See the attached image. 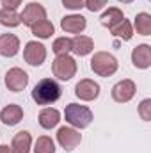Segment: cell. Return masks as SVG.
Segmentation results:
<instances>
[{"instance_id": "obj_20", "label": "cell", "mask_w": 151, "mask_h": 153, "mask_svg": "<svg viewBox=\"0 0 151 153\" xmlns=\"http://www.w3.org/2000/svg\"><path fill=\"white\" fill-rule=\"evenodd\" d=\"M0 23L4 27H18L21 23L20 14L16 13V9H9V7H2L0 9Z\"/></svg>"}, {"instance_id": "obj_10", "label": "cell", "mask_w": 151, "mask_h": 153, "mask_svg": "<svg viewBox=\"0 0 151 153\" xmlns=\"http://www.w3.org/2000/svg\"><path fill=\"white\" fill-rule=\"evenodd\" d=\"M75 94L84 102H93L100 96V84L91 78H84L75 85Z\"/></svg>"}, {"instance_id": "obj_25", "label": "cell", "mask_w": 151, "mask_h": 153, "mask_svg": "<svg viewBox=\"0 0 151 153\" xmlns=\"http://www.w3.org/2000/svg\"><path fill=\"white\" fill-rule=\"evenodd\" d=\"M139 114H141V117H142L144 121H150L151 119V100L150 98H146V100L141 102V105H139Z\"/></svg>"}, {"instance_id": "obj_9", "label": "cell", "mask_w": 151, "mask_h": 153, "mask_svg": "<svg viewBox=\"0 0 151 153\" xmlns=\"http://www.w3.org/2000/svg\"><path fill=\"white\" fill-rule=\"evenodd\" d=\"M20 18H21L23 25L32 27V25H36L41 20H46V9L41 4H38V2H30L29 5H25V9L20 14Z\"/></svg>"}, {"instance_id": "obj_15", "label": "cell", "mask_w": 151, "mask_h": 153, "mask_svg": "<svg viewBox=\"0 0 151 153\" xmlns=\"http://www.w3.org/2000/svg\"><path fill=\"white\" fill-rule=\"evenodd\" d=\"M94 50V43L89 36H82L76 34L75 38L71 39V52H75L78 57H85Z\"/></svg>"}, {"instance_id": "obj_29", "label": "cell", "mask_w": 151, "mask_h": 153, "mask_svg": "<svg viewBox=\"0 0 151 153\" xmlns=\"http://www.w3.org/2000/svg\"><path fill=\"white\" fill-rule=\"evenodd\" d=\"M0 153H13V150L5 144H0Z\"/></svg>"}, {"instance_id": "obj_4", "label": "cell", "mask_w": 151, "mask_h": 153, "mask_svg": "<svg viewBox=\"0 0 151 153\" xmlns=\"http://www.w3.org/2000/svg\"><path fill=\"white\" fill-rule=\"evenodd\" d=\"M52 73L53 76H57L59 80H71L76 73V61L70 55V53H64V55H57L55 61L52 62Z\"/></svg>"}, {"instance_id": "obj_6", "label": "cell", "mask_w": 151, "mask_h": 153, "mask_svg": "<svg viewBox=\"0 0 151 153\" xmlns=\"http://www.w3.org/2000/svg\"><path fill=\"white\" fill-rule=\"evenodd\" d=\"M23 59L30 66H41L46 59V48L38 41H29L23 48Z\"/></svg>"}, {"instance_id": "obj_26", "label": "cell", "mask_w": 151, "mask_h": 153, "mask_svg": "<svg viewBox=\"0 0 151 153\" xmlns=\"http://www.w3.org/2000/svg\"><path fill=\"white\" fill-rule=\"evenodd\" d=\"M107 5V0H84V7H87L91 13H98Z\"/></svg>"}, {"instance_id": "obj_11", "label": "cell", "mask_w": 151, "mask_h": 153, "mask_svg": "<svg viewBox=\"0 0 151 153\" xmlns=\"http://www.w3.org/2000/svg\"><path fill=\"white\" fill-rule=\"evenodd\" d=\"M132 62L139 70H146L151 66V46L150 45H137L132 50Z\"/></svg>"}, {"instance_id": "obj_1", "label": "cell", "mask_w": 151, "mask_h": 153, "mask_svg": "<svg viewBox=\"0 0 151 153\" xmlns=\"http://www.w3.org/2000/svg\"><path fill=\"white\" fill-rule=\"evenodd\" d=\"M61 98V87L53 78H43L32 89V100L38 105H50Z\"/></svg>"}, {"instance_id": "obj_28", "label": "cell", "mask_w": 151, "mask_h": 153, "mask_svg": "<svg viewBox=\"0 0 151 153\" xmlns=\"http://www.w3.org/2000/svg\"><path fill=\"white\" fill-rule=\"evenodd\" d=\"M20 4H21V0H2V5L9 7V9H16Z\"/></svg>"}, {"instance_id": "obj_21", "label": "cell", "mask_w": 151, "mask_h": 153, "mask_svg": "<svg viewBox=\"0 0 151 153\" xmlns=\"http://www.w3.org/2000/svg\"><path fill=\"white\" fill-rule=\"evenodd\" d=\"M30 30H32V34H34L36 38L48 39V38H52V34L55 32V27H53V23H50L48 20H41L36 25L30 27Z\"/></svg>"}, {"instance_id": "obj_17", "label": "cell", "mask_w": 151, "mask_h": 153, "mask_svg": "<svg viewBox=\"0 0 151 153\" xmlns=\"http://www.w3.org/2000/svg\"><path fill=\"white\" fill-rule=\"evenodd\" d=\"M61 121V112L57 109H52V107H46L39 112V125L44 128V130H52L53 126H57Z\"/></svg>"}, {"instance_id": "obj_8", "label": "cell", "mask_w": 151, "mask_h": 153, "mask_svg": "<svg viewBox=\"0 0 151 153\" xmlns=\"http://www.w3.org/2000/svg\"><path fill=\"white\" fill-rule=\"evenodd\" d=\"M29 84V75L21 68H11L5 73V87L13 93H20L27 87Z\"/></svg>"}, {"instance_id": "obj_18", "label": "cell", "mask_w": 151, "mask_h": 153, "mask_svg": "<svg viewBox=\"0 0 151 153\" xmlns=\"http://www.w3.org/2000/svg\"><path fill=\"white\" fill-rule=\"evenodd\" d=\"M109 30L112 32V36L123 39V41H130L132 36H133V27H132V23L126 18H123L117 25H114L112 29H109Z\"/></svg>"}, {"instance_id": "obj_3", "label": "cell", "mask_w": 151, "mask_h": 153, "mask_svg": "<svg viewBox=\"0 0 151 153\" xmlns=\"http://www.w3.org/2000/svg\"><path fill=\"white\" fill-rule=\"evenodd\" d=\"M119 62L109 52H96L91 59V70L100 76H110L117 71Z\"/></svg>"}, {"instance_id": "obj_16", "label": "cell", "mask_w": 151, "mask_h": 153, "mask_svg": "<svg viewBox=\"0 0 151 153\" xmlns=\"http://www.w3.org/2000/svg\"><path fill=\"white\" fill-rule=\"evenodd\" d=\"M30 144H32V135H30V132L21 130V132H18V134L13 137L11 150H13V153H30Z\"/></svg>"}, {"instance_id": "obj_7", "label": "cell", "mask_w": 151, "mask_h": 153, "mask_svg": "<svg viewBox=\"0 0 151 153\" xmlns=\"http://www.w3.org/2000/svg\"><path fill=\"white\" fill-rule=\"evenodd\" d=\"M135 91H137L135 82L130 80V78H124V80L117 82L112 87V98L117 103H126L135 96Z\"/></svg>"}, {"instance_id": "obj_2", "label": "cell", "mask_w": 151, "mask_h": 153, "mask_svg": "<svg viewBox=\"0 0 151 153\" xmlns=\"http://www.w3.org/2000/svg\"><path fill=\"white\" fill-rule=\"evenodd\" d=\"M64 117L66 121L73 126V128H87L93 121V112L89 107L85 105H78V103H70L66 105V111H64Z\"/></svg>"}, {"instance_id": "obj_27", "label": "cell", "mask_w": 151, "mask_h": 153, "mask_svg": "<svg viewBox=\"0 0 151 153\" xmlns=\"http://www.w3.org/2000/svg\"><path fill=\"white\" fill-rule=\"evenodd\" d=\"M62 5L66 9L76 11V9H82L84 7V0H62Z\"/></svg>"}, {"instance_id": "obj_19", "label": "cell", "mask_w": 151, "mask_h": 153, "mask_svg": "<svg viewBox=\"0 0 151 153\" xmlns=\"http://www.w3.org/2000/svg\"><path fill=\"white\" fill-rule=\"evenodd\" d=\"M123 18H124V14H123V11H121V9H117V7H110L109 11H105V13L101 14L100 22H101V25H103V27L112 29L114 25H117Z\"/></svg>"}, {"instance_id": "obj_5", "label": "cell", "mask_w": 151, "mask_h": 153, "mask_svg": "<svg viewBox=\"0 0 151 153\" xmlns=\"http://www.w3.org/2000/svg\"><path fill=\"white\" fill-rule=\"evenodd\" d=\"M82 141V134L73 128V126H61L57 130V143L61 144V148H64V152H73Z\"/></svg>"}, {"instance_id": "obj_24", "label": "cell", "mask_w": 151, "mask_h": 153, "mask_svg": "<svg viewBox=\"0 0 151 153\" xmlns=\"http://www.w3.org/2000/svg\"><path fill=\"white\" fill-rule=\"evenodd\" d=\"M52 50L57 53V55H64V53H70L71 52V39L70 38H57L52 45Z\"/></svg>"}, {"instance_id": "obj_12", "label": "cell", "mask_w": 151, "mask_h": 153, "mask_svg": "<svg viewBox=\"0 0 151 153\" xmlns=\"http://www.w3.org/2000/svg\"><path fill=\"white\" fill-rule=\"evenodd\" d=\"M87 27V20L82 14H70L61 20V29L70 34H80Z\"/></svg>"}, {"instance_id": "obj_14", "label": "cell", "mask_w": 151, "mask_h": 153, "mask_svg": "<svg viewBox=\"0 0 151 153\" xmlns=\"http://www.w3.org/2000/svg\"><path fill=\"white\" fill-rule=\"evenodd\" d=\"M20 52V39L14 34H2L0 36V55L14 57Z\"/></svg>"}, {"instance_id": "obj_30", "label": "cell", "mask_w": 151, "mask_h": 153, "mask_svg": "<svg viewBox=\"0 0 151 153\" xmlns=\"http://www.w3.org/2000/svg\"><path fill=\"white\" fill-rule=\"evenodd\" d=\"M117 2H121V4H130V2H133V0H117Z\"/></svg>"}, {"instance_id": "obj_23", "label": "cell", "mask_w": 151, "mask_h": 153, "mask_svg": "<svg viewBox=\"0 0 151 153\" xmlns=\"http://www.w3.org/2000/svg\"><path fill=\"white\" fill-rule=\"evenodd\" d=\"M34 153H55V143H53V139L48 137V135L38 137V141L34 144Z\"/></svg>"}, {"instance_id": "obj_22", "label": "cell", "mask_w": 151, "mask_h": 153, "mask_svg": "<svg viewBox=\"0 0 151 153\" xmlns=\"http://www.w3.org/2000/svg\"><path fill=\"white\" fill-rule=\"evenodd\" d=\"M133 25H135L137 34H141V36H150L151 34V16L148 13H139L135 16Z\"/></svg>"}, {"instance_id": "obj_13", "label": "cell", "mask_w": 151, "mask_h": 153, "mask_svg": "<svg viewBox=\"0 0 151 153\" xmlns=\"http://www.w3.org/2000/svg\"><path fill=\"white\" fill-rule=\"evenodd\" d=\"M23 119V109L16 103H11L0 111V121L7 126H14Z\"/></svg>"}]
</instances>
